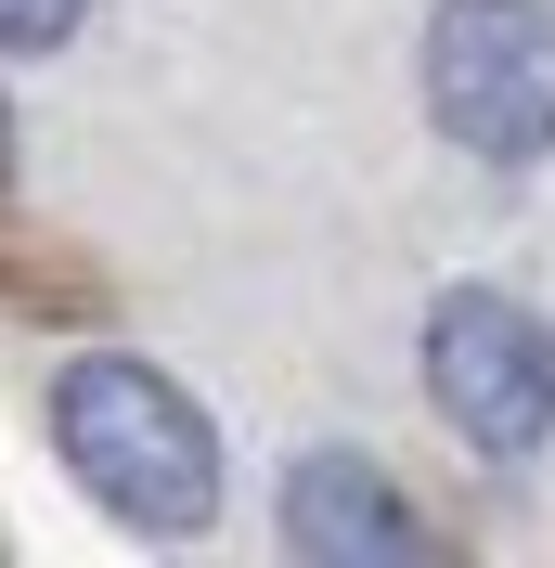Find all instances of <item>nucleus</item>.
I'll use <instances>...</instances> for the list:
<instances>
[{
  "mask_svg": "<svg viewBox=\"0 0 555 568\" xmlns=\"http://www.w3.org/2000/svg\"><path fill=\"white\" fill-rule=\"evenodd\" d=\"M52 439L91 478V504H117L130 530H208L220 504V426L194 414V388H169L155 362L91 349L52 375Z\"/></svg>",
  "mask_w": 555,
  "mask_h": 568,
  "instance_id": "nucleus-1",
  "label": "nucleus"
},
{
  "mask_svg": "<svg viewBox=\"0 0 555 568\" xmlns=\"http://www.w3.org/2000/svg\"><path fill=\"white\" fill-rule=\"evenodd\" d=\"M0 155H13V130H0Z\"/></svg>",
  "mask_w": 555,
  "mask_h": 568,
  "instance_id": "nucleus-6",
  "label": "nucleus"
},
{
  "mask_svg": "<svg viewBox=\"0 0 555 568\" xmlns=\"http://www.w3.org/2000/svg\"><path fill=\"white\" fill-rule=\"evenodd\" d=\"M426 388H440L452 439L529 453V439H555V323L504 284H452L426 311Z\"/></svg>",
  "mask_w": 555,
  "mask_h": 568,
  "instance_id": "nucleus-3",
  "label": "nucleus"
},
{
  "mask_svg": "<svg viewBox=\"0 0 555 568\" xmlns=\"http://www.w3.org/2000/svg\"><path fill=\"white\" fill-rule=\"evenodd\" d=\"M284 542H297V556H336V568H387V556H426V517L401 504L387 465L297 453V478H284Z\"/></svg>",
  "mask_w": 555,
  "mask_h": 568,
  "instance_id": "nucleus-4",
  "label": "nucleus"
},
{
  "mask_svg": "<svg viewBox=\"0 0 555 568\" xmlns=\"http://www.w3.org/2000/svg\"><path fill=\"white\" fill-rule=\"evenodd\" d=\"M78 13L91 0H0V52H52V39H78Z\"/></svg>",
  "mask_w": 555,
  "mask_h": 568,
  "instance_id": "nucleus-5",
  "label": "nucleus"
},
{
  "mask_svg": "<svg viewBox=\"0 0 555 568\" xmlns=\"http://www.w3.org/2000/svg\"><path fill=\"white\" fill-rule=\"evenodd\" d=\"M426 116L491 169H529L555 142V0H440Z\"/></svg>",
  "mask_w": 555,
  "mask_h": 568,
  "instance_id": "nucleus-2",
  "label": "nucleus"
}]
</instances>
